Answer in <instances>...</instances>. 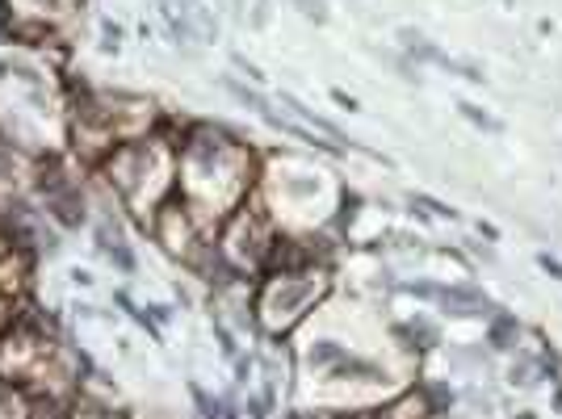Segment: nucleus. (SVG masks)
Listing matches in <instances>:
<instances>
[{
	"instance_id": "2",
	"label": "nucleus",
	"mask_w": 562,
	"mask_h": 419,
	"mask_svg": "<svg viewBox=\"0 0 562 419\" xmlns=\"http://www.w3.org/2000/svg\"><path fill=\"white\" fill-rule=\"evenodd\" d=\"M441 302L454 315H487L491 311V302L483 294H475V290H441Z\"/></svg>"
},
{
	"instance_id": "1",
	"label": "nucleus",
	"mask_w": 562,
	"mask_h": 419,
	"mask_svg": "<svg viewBox=\"0 0 562 419\" xmlns=\"http://www.w3.org/2000/svg\"><path fill=\"white\" fill-rule=\"evenodd\" d=\"M319 294V281H281V285H273L269 290V311H277V315H298L311 298Z\"/></svg>"
},
{
	"instance_id": "4",
	"label": "nucleus",
	"mask_w": 562,
	"mask_h": 419,
	"mask_svg": "<svg viewBox=\"0 0 562 419\" xmlns=\"http://www.w3.org/2000/svg\"><path fill=\"white\" fill-rule=\"evenodd\" d=\"M294 4H298V13H302V17H311V21H323V17H328L323 0H294Z\"/></svg>"
},
{
	"instance_id": "5",
	"label": "nucleus",
	"mask_w": 562,
	"mask_h": 419,
	"mask_svg": "<svg viewBox=\"0 0 562 419\" xmlns=\"http://www.w3.org/2000/svg\"><path fill=\"white\" fill-rule=\"evenodd\" d=\"M462 113H466L470 122H479V126H487V130H500V122H496V118H487V113H483V109H475V105H462Z\"/></svg>"
},
{
	"instance_id": "3",
	"label": "nucleus",
	"mask_w": 562,
	"mask_h": 419,
	"mask_svg": "<svg viewBox=\"0 0 562 419\" xmlns=\"http://www.w3.org/2000/svg\"><path fill=\"white\" fill-rule=\"evenodd\" d=\"M512 332H517V323H512V319H496V327H491V340H496V348H508Z\"/></svg>"
},
{
	"instance_id": "6",
	"label": "nucleus",
	"mask_w": 562,
	"mask_h": 419,
	"mask_svg": "<svg viewBox=\"0 0 562 419\" xmlns=\"http://www.w3.org/2000/svg\"><path fill=\"white\" fill-rule=\"evenodd\" d=\"M412 336H420L424 344H437V327L433 323H412Z\"/></svg>"
},
{
	"instance_id": "7",
	"label": "nucleus",
	"mask_w": 562,
	"mask_h": 419,
	"mask_svg": "<svg viewBox=\"0 0 562 419\" xmlns=\"http://www.w3.org/2000/svg\"><path fill=\"white\" fill-rule=\"evenodd\" d=\"M542 269H550V273H554V277H559V281H562V264H559V260H550V256H542Z\"/></svg>"
}]
</instances>
